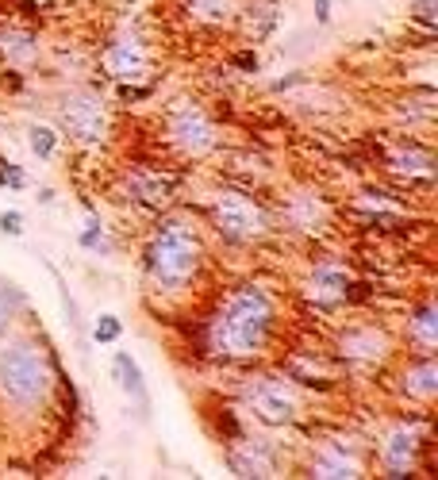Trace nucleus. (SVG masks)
<instances>
[{
  "label": "nucleus",
  "instance_id": "nucleus-16",
  "mask_svg": "<svg viewBox=\"0 0 438 480\" xmlns=\"http://www.w3.org/2000/svg\"><path fill=\"white\" fill-rule=\"evenodd\" d=\"M112 377H116V384H119V392L127 396V400L139 407V415L146 419V411H150V392H146V380H143L139 362H135L127 350H116V358H112Z\"/></svg>",
  "mask_w": 438,
  "mask_h": 480
},
{
  "label": "nucleus",
  "instance_id": "nucleus-12",
  "mask_svg": "<svg viewBox=\"0 0 438 480\" xmlns=\"http://www.w3.org/2000/svg\"><path fill=\"white\" fill-rule=\"evenodd\" d=\"M338 353L354 365H373L389 353V335L381 331V327H350V331L338 338Z\"/></svg>",
  "mask_w": 438,
  "mask_h": 480
},
{
  "label": "nucleus",
  "instance_id": "nucleus-18",
  "mask_svg": "<svg viewBox=\"0 0 438 480\" xmlns=\"http://www.w3.org/2000/svg\"><path fill=\"white\" fill-rule=\"evenodd\" d=\"M311 296L327 308L342 304V300H346V273H342L338 266H331V262L316 266V273H311Z\"/></svg>",
  "mask_w": 438,
  "mask_h": 480
},
{
  "label": "nucleus",
  "instance_id": "nucleus-3",
  "mask_svg": "<svg viewBox=\"0 0 438 480\" xmlns=\"http://www.w3.org/2000/svg\"><path fill=\"white\" fill-rule=\"evenodd\" d=\"M54 365L43 346L31 338H16L0 346V404L8 407H39L54 388Z\"/></svg>",
  "mask_w": 438,
  "mask_h": 480
},
{
  "label": "nucleus",
  "instance_id": "nucleus-14",
  "mask_svg": "<svg viewBox=\"0 0 438 480\" xmlns=\"http://www.w3.org/2000/svg\"><path fill=\"white\" fill-rule=\"evenodd\" d=\"M285 219H289L296 231L316 235V231L327 227V200L320 196V192H311V188H300V192H293V196L285 200Z\"/></svg>",
  "mask_w": 438,
  "mask_h": 480
},
{
  "label": "nucleus",
  "instance_id": "nucleus-19",
  "mask_svg": "<svg viewBox=\"0 0 438 480\" xmlns=\"http://www.w3.org/2000/svg\"><path fill=\"white\" fill-rule=\"evenodd\" d=\"M434 304L427 300L419 311H416V319L407 323V342L416 346V353H434V346H438V319H434Z\"/></svg>",
  "mask_w": 438,
  "mask_h": 480
},
{
  "label": "nucleus",
  "instance_id": "nucleus-21",
  "mask_svg": "<svg viewBox=\"0 0 438 480\" xmlns=\"http://www.w3.org/2000/svg\"><path fill=\"white\" fill-rule=\"evenodd\" d=\"M185 8L204 27H223L239 16V0H185Z\"/></svg>",
  "mask_w": 438,
  "mask_h": 480
},
{
  "label": "nucleus",
  "instance_id": "nucleus-7",
  "mask_svg": "<svg viewBox=\"0 0 438 480\" xmlns=\"http://www.w3.org/2000/svg\"><path fill=\"white\" fill-rule=\"evenodd\" d=\"M58 123L66 135H74L77 143H104L108 135V112H104V100L89 89H77V92H66L62 104H58Z\"/></svg>",
  "mask_w": 438,
  "mask_h": 480
},
{
  "label": "nucleus",
  "instance_id": "nucleus-2",
  "mask_svg": "<svg viewBox=\"0 0 438 480\" xmlns=\"http://www.w3.org/2000/svg\"><path fill=\"white\" fill-rule=\"evenodd\" d=\"M200 262H204V242L197 235V227L181 215L162 219L146 242V254H143V269H146L150 288H154V292H166V296L185 292V288L197 281Z\"/></svg>",
  "mask_w": 438,
  "mask_h": 480
},
{
  "label": "nucleus",
  "instance_id": "nucleus-27",
  "mask_svg": "<svg viewBox=\"0 0 438 480\" xmlns=\"http://www.w3.org/2000/svg\"><path fill=\"white\" fill-rule=\"evenodd\" d=\"M434 8H438V0H416V4H412V16H416L423 27H434Z\"/></svg>",
  "mask_w": 438,
  "mask_h": 480
},
{
  "label": "nucleus",
  "instance_id": "nucleus-24",
  "mask_svg": "<svg viewBox=\"0 0 438 480\" xmlns=\"http://www.w3.org/2000/svg\"><path fill=\"white\" fill-rule=\"evenodd\" d=\"M119 335H123V323L116 315H101V319L92 323V342H97V346H112V342H119Z\"/></svg>",
  "mask_w": 438,
  "mask_h": 480
},
{
  "label": "nucleus",
  "instance_id": "nucleus-1",
  "mask_svg": "<svg viewBox=\"0 0 438 480\" xmlns=\"http://www.w3.org/2000/svg\"><path fill=\"white\" fill-rule=\"evenodd\" d=\"M273 327H277V300L262 284H239L219 300L208 319V350L223 362H254L262 358Z\"/></svg>",
  "mask_w": 438,
  "mask_h": 480
},
{
  "label": "nucleus",
  "instance_id": "nucleus-4",
  "mask_svg": "<svg viewBox=\"0 0 438 480\" xmlns=\"http://www.w3.org/2000/svg\"><path fill=\"white\" fill-rule=\"evenodd\" d=\"M208 215H212V227L227 242L250 246L269 235V212L242 188H215L208 200Z\"/></svg>",
  "mask_w": 438,
  "mask_h": 480
},
{
  "label": "nucleus",
  "instance_id": "nucleus-5",
  "mask_svg": "<svg viewBox=\"0 0 438 480\" xmlns=\"http://www.w3.org/2000/svg\"><path fill=\"white\" fill-rule=\"evenodd\" d=\"M242 407L254 419H262L266 427H289L300 419V392L293 380L285 377H250L239 388Z\"/></svg>",
  "mask_w": 438,
  "mask_h": 480
},
{
  "label": "nucleus",
  "instance_id": "nucleus-23",
  "mask_svg": "<svg viewBox=\"0 0 438 480\" xmlns=\"http://www.w3.org/2000/svg\"><path fill=\"white\" fill-rule=\"evenodd\" d=\"M27 146H31V154L39 161H50L54 150H58V135H54L50 127H43V123H35V127L27 131Z\"/></svg>",
  "mask_w": 438,
  "mask_h": 480
},
{
  "label": "nucleus",
  "instance_id": "nucleus-8",
  "mask_svg": "<svg viewBox=\"0 0 438 480\" xmlns=\"http://www.w3.org/2000/svg\"><path fill=\"white\" fill-rule=\"evenodd\" d=\"M423 446V431L416 427V423H396V427L381 438V469H385V476H407L416 469V454Z\"/></svg>",
  "mask_w": 438,
  "mask_h": 480
},
{
  "label": "nucleus",
  "instance_id": "nucleus-6",
  "mask_svg": "<svg viewBox=\"0 0 438 480\" xmlns=\"http://www.w3.org/2000/svg\"><path fill=\"white\" fill-rule=\"evenodd\" d=\"M166 139L185 158H208L219 146V131L197 100H177L166 116Z\"/></svg>",
  "mask_w": 438,
  "mask_h": 480
},
{
  "label": "nucleus",
  "instance_id": "nucleus-17",
  "mask_svg": "<svg viewBox=\"0 0 438 480\" xmlns=\"http://www.w3.org/2000/svg\"><path fill=\"white\" fill-rule=\"evenodd\" d=\"M127 192H131V200L162 208V204L170 200V177H162L158 170H131L127 173Z\"/></svg>",
  "mask_w": 438,
  "mask_h": 480
},
{
  "label": "nucleus",
  "instance_id": "nucleus-22",
  "mask_svg": "<svg viewBox=\"0 0 438 480\" xmlns=\"http://www.w3.org/2000/svg\"><path fill=\"white\" fill-rule=\"evenodd\" d=\"M23 308H27V296H23V288L0 277V335H4L8 327L16 323V315H20Z\"/></svg>",
  "mask_w": 438,
  "mask_h": 480
},
{
  "label": "nucleus",
  "instance_id": "nucleus-28",
  "mask_svg": "<svg viewBox=\"0 0 438 480\" xmlns=\"http://www.w3.org/2000/svg\"><path fill=\"white\" fill-rule=\"evenodd\" d=\"M316 8V23H331V0H311Z\"/></svg>",
  "mask_w": 438,
  "mask_h": 480
},
{
  "label": "nucleus",
  "instance_id": "nucleus-10",
  "mask_svg": "<svg viewBox=\"0 0 438 480\" xmlns=\"http://www.w3.org/2000/svg\"><path fill=\"white\" fill-rule=\"evenodd\" d=\"M223 458L235 476H277V454L262 438H235Z\"/></svg>",
  "mask_w": 438,
  "mask_h": 480
},
{
  "label": "nucleus",
  "instance_id": "nucleus-20",
  "mask_svg": "<svg viewBox=\"0 0 438 480\" xmlns=\"http://www.w3.org/2000/svg\"><path fill=\"white\" fill-rule=\"evenodd\" d=\"M0 54L12 62V65H20V70H27V65H35L39 62V43H35V35H27V31H0Z\"/></svg>",
  "mask_w": 438,
  "mask_h": 480
},
{
  "label": "nucleus",
  "instance_id": "nucleus-15",
  "mask_svg": "<svg viewBox=\"0 0 438 480\" xmlns=\"http://www.w3.org/2000/svg\"><path fill=\"white\" fill-rule=\"evenodd\" d=\"M400 392L407 396V400H416V404H431L434 400V392H438L434 353H419V358L404 369L400 373Z\"/></svg>",
  "mask_w": 438,
  "mask_h": 480
},
{
  "label": "nucleus",
  "instance_id": "nucleus-9",
  "mask_svg": "<svg viewBox=\"0 0 438 480\" xmlns=\"http://www.w3.org/2000/svg\"><path fill=\"white\" fill-rule=\"evenodd\" d=\"M308 469L320 480H342V476L354 480V476H365V461L350 438H331L327 446L316 449V458H311Z\"/></svg>",
  "mask_w": 438,
  "mask_h": 480
},
{
  "label": "nucleus",
  "instance_id": "nucleus-11",
  "mask_svg": "<svg viewBox=\"0 0 438 480\" xmlns=\"http://www.w3.org/2000/svg\"><path fill=\"white\" fill-rule=\"evenodd\" d=\"M104 65L116 81H139L146 74V47L135 35H119L104 47Z\"/></svg>",
  "mask_w": 438,
  "mask_h": 480
},
{
  "label": "nucleus",
  "instance_id": "nucleus-25",
  "mask_svg": "<svg viewBox=\"0 0 438 480\" xmlns=\"http://www.w3.org/2000/svg\"><path fill=\"white\" fill-rule=\"evenodd\" d=\"M85 250H108V235H104V227L101 223H92L89 231H81V239H77Z\"/></svg>",
  "mask_w": 438,
  "mask_h": 480
},
{
  "label": "nucleus",
  "instance_id": "nucleus-13",
  "mask_svg": "<svg viewBox=\"0 0 438 480\" xmlns=\"http://www.w3.org/2000/svg\"><path fill=\"white\" fill-rule=\"evenodd\" d=\"M385 166L396 177H404V181H423V185L434 181V154H431V150H423V146H416V143L392 146L389 158H385Z\"/></svg>",
  "mask_w": 438,
  "mask_h": 480
},
{
  "label": "nucleus",
  "instance_id": "nucleus-26",
  "mask_svg": "<svg viewBox=\"0 0 438 480\" xmlns=\"http://www.w3.org/2000/svg\"><path fill=\"white\" fill-rule=\"evenodd\" d=\"M0 231L12 239H20L23 235V215L20 212H0Z\"/></svg>",
  "mask_w": 438,
  "mask_h": 480
}]
</instances>
